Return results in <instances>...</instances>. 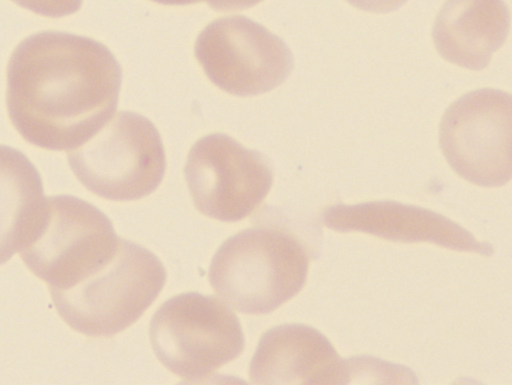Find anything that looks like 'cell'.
Returning <instances> with one entry per match:
<instances>
[{
  "label": "cell",
  "instance_id": "cell-14",
  "mask_svg": "<svg viewBox=\"0 0 512 385\" xmlns=\"http://www.w3.org/2000/svg\"><path fill=\"white\" fill-rule=\"evenodd\" d=\"M37 15L60 18L76 13L83 0H11Z\"/></svg>",
  "mask_w": 512,
  "mask_h": 385
},
{
  "label": "cell",
  "instance_id": "cell-12",
  "mask_svg": "<svg viewBox=\"0 0 512 385\" xmlns=\"http://www.w3.org/2000/svg\"><path fill=\"white\" fill-rule=\"evenodd\" d=\"M510 12L503 0H446L432 37L437 52L460 67L480 71L506 41Z\"/></svg>",
  "mask_w": 512,
  "mask_h": 385
},
{
  "label": "cell",
  "instance_id": "cell-10",
  "mask_svg": "<svg viewBox=\"0 0 512 385\" xmlns=\"http://www.w3.org/2000/svg\"><path fill=\"white\" fill-rule=\"evenodd\" d=\"M323 223L334 231H359L393 242H429L485 256L494 253L490 243L477 241L468 230L449 218L391 200L329 206L323 212Z\"/></svg>",
  "mask_w": 512,
  "mask_h": 385
},
{
  "label": "cell",
  "instance_id": "cell-1",
  "mask_svg": "<svg viewBox=\"0 0 512 385\" xmlns=\"http://www.w3.org/2000/svg\"><path fill=\"white\" fill-rule=\"evenodd\" d=\"M6 78L8 116L17 132L34 146L69 151L114 115L122 70L104 44L48 30L16 46Z\"/></svg>",
  "mask_w": 512,
  "mask_h": 385
},
{
  "label": "cell",
  "instance_id": "cell-5",
  "mask_svg": "<svg viewBox=\"0 0 512 385\" xmlns=\"http://www.w3.org/2000/svg\"><path fill=\"white\" fill-rule=\"evenodd\" d=\"M68 164L92 193L113 201H132L154 192L166 167L161 137L146 117L120 111L91 138L69 150Z\"/></svg>",
  "mask_w": 512,
  "mask_h": 385
},
{
  "label": "cell",
  "instance_id": "cell-16",
  "mask_svg": "<svg viewBox=\"0 0 512 385\" xmlns=\"http://www.w3.org/2000/svg\"><path fill=\"white\" fill-rule=\"evenodd\" d=\"M204 1V0H202ZM209 6L217 11L243 10L252 7L263 0H205Z\"/></svg>",
  "mask_w": 512,
  "mask_h": 385
},
{
  "label": "cell",
  "instance_id": "cell-11",
  "mask_svg": "<svg viewBox=\"0 0 512 385\" xmlns=\"http://www.w3.org/2000/svg\"><path fill=\"white\" fill-rule=\"evenodd\" d=\"M255 384H348V359L314 327L282 324L260 338L249 365Z\"/></svg>",
  "mask_w": 512,
  "mask_h": 385
},
{
  "label": "cell",
  "instance_id": "cell-13",
  "mask_svg": "<svg viewBox=\"0 0 512 385\" xmlns=\"http://www.w3.org/2000/svg\"><path fill=\"white\" fill-rule=\"evenodd\" d=\"M44 199L34 164L20 150L0 145V265L25 245Z\"/></svg>",
  "mask_w": 512,
  "mask_h": 385
},
{
  "label": "cell",
  "instance_id": "cell-15",
  "mask_svg": "<svg viewBox=\"0 0 512 385\" xmlns=\"http://www.w3.org/2000/svg\"><path fill=\"white\" fill-rule=\"evenodd\" d=\"M352 6L373 13H389L399 9L407 0H346Z\"/></svg>",
  "mask_w": 512,
  "mask_h": 385
},
{
  "label": "cell",
  "instance_id": "cell-17",
  "mask_svg": "<svg viewBox=\"0 0 512 385\" xmlns=\"http://www.w3.org/2000/svg\"><path fill=\"white\" fill-rule=\"evenodd\" d=\"M156 3L163 5H188L197 2H201L202 0H152Z\"/></svg>",
  "mask_w": 512,
  "mask_h": 385
},
{
  "label": "cell",
  "instance_id": "cell-6",
  "mask_svg": "<svg viewBox=\"0 0 512 385\" xmlns=\"http://www.w3.org/2000/svg\"><path fill=\"white\" fill-rule=\"evenodd\" d=\"M149 337L158 360L186 381H198L236 359L244 349L238 317L219 299L178 294L154 313Z\"/></svg>",
  "mask_w": 512,
  "mask_h": 385
},
{
  "label": "cell",
  "instance_id": "cell-2",
  "mask_svg": "<svg viewBox=\"0 0 512 385\" xmlns=\"http://www.w3.org/2000/svg\"><path fill=\"white\" fill-rule=\"evenodd\" d=\"M313 251L284 223H266L229 237L214 254L209 282L243 314H268L303 288Z\"/></svg>",
  "mask_w": 512,
  "mask_h": 385
},
{
  "label": "cell",
  "instance_id": "cell-8",
  "mask_svg": "<svg viewBox=\"0 0 512 385\" xmlns=\"http://www.w3.org/2000/svg\"><path fill=\"white\" fill-rule=\"evenodd\" d=\"M194 53L210 81L236 96L268 92L284 82L293 68L286 43L240 15L210 22L198 35Z\"/></svg>",
  "mask_w": 512,
  "mask_h": 385
},
{
  "label": "cell",
  "instance_id": "cell-3",
  "mask_svg": "<svg viewBox=\"0 0 512 385\" xmlns=\"http://www.w3.org/2000/svg\"><path fill=\"white\" fill-rule=\"evenodd\" d=\"M166 276L154 253L119 238L115 252L97 270L68 289L49 292L72 329L90 337H110L143 315L163 289Z\"/></svg>",
  "mask_w": 512,
  "mask_h": 385
},
{
  "label": "cell",
  "instance_id": "cell-7",
  "mask_svg": "<svg viewBox=\"0 0 512 385\" xmlns=\"http://www.w3.org/2000/svg\"><path fill=\"white\" fill-rule=\"evenodd\" d=\"M512 98L483 88L468 92L445 111L439 144L451 168L468 182L499 187L512 176Z\"/></svg>",
  "mask_w": 512,
  "mask_h": 385
},
{
  "label": "cell",
  "instance_id": "cell-4",
  "mask_svg": "<svg viewBox=\"0 0 512 385\" xmlns=\"http://www.w3.org/2000/svg\"><path fill=\"white\" fill-rule=\"evenodd\" d=\"M119 238L111 220L96 206L72 195L49 196L18 253L49 290H64L102 266Z\"/></svg>",
  "mask_w": 512,
  "mask_h": 385
},
{
  "label": "cell",
  "instance_id": "cell-9",
  "mask_svg": "<svg viewBox=\"0 0 512 385\" xmlns=\"http://www.w3.org/2000/svg\"><path fill=\"white\" fill-rule=\"evenodd\" d=\"M184 173L195 207L223 222L250 215L273 183L272 169L260 152L221 133L206 135L192 146Z\"/></svg>",
  "mask_w": 512,
  "mask_h": 385
}]
</instances>
